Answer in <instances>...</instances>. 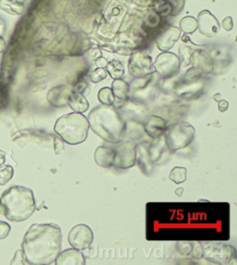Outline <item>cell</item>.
<instances>
[{"label":"cell","instance_id":"cell-29","mask_svg":"<svg viewBox=\"0 0 237 265\" xmlns=\"http://www.w3.org/2000/svg\"><path fill=\"white\" fill-rule=\"evenodd\" d=\"M193 49L185 46V45H181L179 47V60L181 66L183 67H188L190 65V60H191V57L193 55Z\"/></svg>","mask_w":237,"mask_h":265},{"label":"cell","instance_id":"cell-37","mask_svg":"<svg viewBox=\"0 0 237 265\" xmlns=\"http://www.w3.org/2000/svg\"><path fill=\"white\" fill-rule=\"evenodd\" d=\"M54 149H55V153L57 155L60 154L62 150L64 149V142L59 136V137L54 136Z\"/></svg>","mask_w":237,"mask_h":265},{"label":"cell","instance_id":"cell-26","mask_svg":"<svg viewBox=\"0 0 237 265\" xmlns=\"http://www.w3.org/2000/svg\"><path fill=\"white\" fill-rule=\"evenodd\" d=\"M180 30L181 32H184L185 35L194 34L197 30L196 19L192 16H187L182 19V21L180 22Z\"/></svg>","mask_w":237,"mask_h":265},{"label":"cell","instance_id":"cell-1","mask_svg":"<svg viewBox=\"0 0 237 265\" xmlns=\"http://www.w3.org/2000/svg\"><path fill=\"white\" fill-rule=\"evenodd\" d=\"M62 233L58 224H32L25 233L22 248L28 264H52L61 251Z\"/></svg>","mask_w":237,"mask_h":265},{"label":"cell","instance_id":"cell-23","mask_svg":"<svg viewBox=\"0 0 237 265\" xmlns=\"http://www.w3.org/2000/svg\"><path fill=\"white\" fill-rule=\"evenodd\" d=\"M113 95L115 98H118L120 101H126L128 99V94H129V84L125 82L123 79H117L114 80L111 85Z\"/></svg>","mask_w":237,"mask_h":265},{"label":"cell","instance_id":"cell-11","mask_svg":"<svg viewBox=\"0 0 237 265\" xmlns=\"http://www.w3.org/2000/svg\"><path fill=\"white\" fill-rule=\"evenodd\" d=\"M152 58L147 52L136 51L131 55L128 64L129 73L135 78L148 75L152 72Z\"/></svg>","mask_w":237,"mask_h":265},{"label":"cell","instance_id":"cell-45","mask_svg":"<svg viewBox=\"0 0 237 265\" xmlns=\"http://www.w3.org/2000/svg\"><path fill=\"white\" fill-rule=\"evenodd\" d=\"M19 2H21V3H24V4H25L28 0H18Z\"/></svg>","mask_w":237,"mask_h":265},{"label":"cell","instance_id":"cell-32","mask_svg":"<svg viewBox=\"0 0 237 265\" xmlns=\"http://www.w3.org/2000/svg\"><path fill=\"white\" fill-rule=\"evenodd\" d=\"M201 71H199V70L192 68L186 72V74L184 76V82H186V83H193V82L196 81L198 77L201 75Z\"/></svg>","mask_w":237,"mask_h":265},{"label":"cell","instance_id":"cell-43","mask_svg":"<svg viewBox=\"0 0 237 265\" xmlns=\"http://www.w3.org/2000/svg\"><path fill=\"white\" fill-rule=\"evenodd\" d=\"M184 191V189H183V188H178V189L175 190V194L177 195V196H179V197H181V196H183Z\"/></svg>","mask_w":237,"mask_h":265},{"label":"cell","instance_id":"cell-46","mask_svg":"<svg viewBox=\"0 0 237 265\" xmlns=\"http://www.w3.org/2000/svg\"><path fill=\"white\" fill-rule=\"evenodd\" d=\"M198 201L200 202V201H206V202H208V200H198Z\"/></svg>","mask_w":237,"mask_h":265},{"label":"cell","instance_id":"cell-44","mask_svg":"<svg viewBox=\"0 0 237 265\" xmlns=\"http://www.w3.org/2000/svg\"><path fill=\"white\" fill-rule=\"evenodd\" d=\"M212 98H213V100L216 101V102H219V100H221L222 96H221V94L218 93V94L214 95L213 96H212Z\"/></svg>","mask_w":237,"mask_h":265},{"label":"cell","instance_id":"cell-20","mask_svg":"<svg viewBox=\"0 0 237 265\" xmlns=\"http://www.w3.org/2000/svg\"><path fill=\"white\" fill-rule=\"evenodd\" d=\"M113 158H114V152L112 148L107 146H99L96 148L95 151V161L97 165L108 168L113 165Z\"/></svg>","mask_w":237,"mask_h":265},{"label":"cell","instance_id":"cell-15","mask_svg":"<svg viewBox=\"0 0 237 265\" xmlns=\"http://www.w3.org/2000/svg\"><path fill=\"white\" fill-rule=\"evenodd\" d=\"M55 263L57 265H84L85 257L81 250L71 247L60 251L55 259Z\"/></svg>","mask_w":237,"mask_h":265},{"label":"cell","instance_id":"cell-18","mask_svg":"<svg viewBox=\"0 0 237 265\" xmlns=\"http://www.w3.org/2000/svg\"><path fill=\"white\" fill-rule=\"evenodd\" d=\"M137 163L143 173L147 176H150L154 170L153 163L149 158L148 145L146 143H139L137 145Z\"/></svg>","mask_w":237,"mask_h":265},{"label":"cell","instance_id":"cell-3","mask_svg":"<svg viewBox=\"0 0 237 265\" xmlns=\"http://www.w3.org/2000/svg\"><path fill=\"white\" fill-rule=\"evenodd\" d=\"M36 210L34 191L24 186H12L0 197V213L12 222H23Z\"/></svg>","mask_w":237,"mask_h":265},{"label":"cell","instance_id":"cell-38","mask_svg":"<svg viewBox=\"0 0 237 265\" xmlns=\"http://www.w3.org/2000/svg\"><path fill=\"white\" fill-rule=\"evenodd\" d=\"M221 25H222L223 29L225 30V31H227V32H230V31L232 30V27H233V22H232V18L230 17V16L226 17V18L224 19L223 21H222V24H221Z\"/></svg>","mask_w":237,"mask_h":265},{"label":"cell","instance_id":"cell-35","mask_svg":"<svg viewBox=\"0 0 237 265\" xmlns=\"http://www.w3.org/2000/svg\"><path fill=\"white\" fill-rule=\"evenodd\" d=\"M88 83H86L84 80H82V81H79V82H76L75 84H73V89L72 91L76 92V93H79V94H84V92L88 89Z\"/></svg>","mask_w":237,"mask_h":265},{"label":"cell","instance_id":"cell-5","mask_svg":"<svg viewBox=\"0 0 237 265\" xmlns=\"http://www.w3.org/2000/svg\"><path fill=\"white\" fill-rule=\"evenodd\" d=\"M196 134L195 128L185 121H178L166 127L163 133L167 148L174 152L187 147L194 141Z\"/></svg>","mask_w":237,"mask_h":265},{"label":"cell","instance_id":"cell-42","mask_svg":"<svg viewBox=\"0 0 237 265\" xmlns=\"http://www.w3.org/2000/svg\"><path fill=\"white\" fill-rule=\"evenodd\" d=\"M6 161V153L4 151L0 150V165H3Z\"/></svg>","mask_w":237,"mask_h":265},{"label":"cell","instance_id":"cell-7","mask_svg":"<svg viewBox=\"0 0 237 265\" xmlns=\"http://www.w3.org/2000/svg\"><path fill=\"white\" fill-rule=\"evenodd\" d=\"M235 256V248L227 243L208 242L202 245V257L215 264H227Z\"/></svg>","mask_w":237,"mask_h":265},{"label":"cell","instance_id":"cell-4","mask_svg":"<svg viewBox=\"0 0 237 265\" xmlns=\"http://www.w3.org/2000/svg\"><path fill=\"white\" fill-rule=\"evenodd\" d=\"M88 130V120L82 113L72 112L61 116L54 126L55 133L70 145L83 143L87 139Z\"/></svg>","mask_w":237,"mask_h":265},{"label":"cell","instance_id":"cell-17","mask_svg":"<svg viewBox=\"0 0 237 265\" xmlns=\"http://www.w3.org/2000/svg\"><path fill=\"white\" fill-rule=\"evenodd\" d=\"M166 127V121L158 116H150L144 124L145 132L152 139L163 135Z\"/></svg>","mask_w":237,"mask_h":265},{"label":"cell","instance_id":"cell-9","mask_svg":"<svg viewBox=\"0 0 237 265\" xmlns=\"http://www.w3.org/2000/svg\"><path fill=\"white\" fill-rule=\"evenodd\" d=\"M153 68L162 79H172L179 74L181 63L177 55L167 51L157 57L153 63Z\"/></svg>","mask_w":237,"mask_h":265},{"label":"cell","instance_id":"cell-39","mask_svg":"<svg viewBox=\"0 0 237 265\" xmlns=\"http://www.w3.org/2000/svg\"><path fill=\"white\" fill-rule=\"evenodd\" d=\"M192 252H193V256L195 258H200L202 257V245L197 244V245H194L193 244V248H192Z\"/></svg>","mask_w":237,"mask_h":265},{"label":"cell","instance_id":"cell-31","mask_svg":"<svg viewBox=\"0 0 237 265\" xmlns=\"http://www.w3.org/2000/svg\"><path fill=\"white\" fill-rule=\"evenodd\" d=\"M107 71L105 68H96L89 72V79L94 83H98L107 78Z\"/></svg>","mask_w":237,"mask_h":265},{"label":"cell","instance_id":"cell-25","mask_svg":"<svg viewBox=\"0 0 237 265\" xmlns=\"http://www.w3.org/2000/svg\"><path fill=\"white\" fill-rule=\"evenodd\" d=\"M107 73L112 78L113 80L121 79L125 75V69L124 64L117 59H113L111 61H108L107 65L105 67Z\"/></svg>","mask_w":237,"mask_h":265},{"label":"cell","instance_id":"cell-21","mask_svg":"<svg viewBox=\"0 0 237 265\" xmlns=\"http://www.w3.org/2000/svg\"><path fill=\"white\" fill-rule=\"evenodd\" d=\"M68 106L74 112L83 113L89 109V102L83 94H79L71 90V95L68 101Z\"/></svg>","mask_w":237,"mask_h":265},{"label":"cell","instance_id":"cell-24","mask_svg":"<svg viewBox=\"0 0 237 265\" xmlns=\"http://www.w3.org/2000/svg\"><path fill=\"white\" fill-rule=\"evenodd\" d=\"M144 132H145V130H144V125L142 124L137 122L136 120H132V119L125 122L124 138L125 136H128L132 140H137L138 138L142 137Z\"/></svg>","mask_w":237,"mask_h":265},{"label":"cell","instance_id":"cell-8","mask_svg":"<svg viewBox=\"0 0 237 265\" xmlns=\"http://www.w3.org/2000/svg\"><path fill=\"white\" fill-rule=\"evenodd\" d=\"M113 148V165L121 169H129L137 164V144L133 141H122Z\"/></svg>","mask_w":237,"mask_h":265},{"label":"cell","instance_id":"cell-12","mask_svg":"<svg viewBox=\"0 0 237 265\" xmlns=\"http://www.w3.org/2000/svg\"><path fill=\"white\" fill-rule=\"evenodd\" d=\"M196 22L197 30L202 36L207 38L215 37L220 30V24L218 19L207 10L202 11L198 13Z\"/></svg>","mask_w":237,"mask_h":265},{"label":"cell","instance_id":"cell-16","mask_svg":"<svg viewBox=\"0 0 237 265\" xmlns=\"http://www.w3.org/2000/svg\"><path fill=\"white\" fill-rule=\"evenodd\" d=\"M190 64H192L193 68L199 70L202 73L205 74L211 73L213 71L214 64L212 59L208 54L202 50H196L193 52Z\"/></svg>","mask_w":237,"mask_h":265},{"label":"cell","instance_id":"cell-2","mask_svg":"<svg viewBox=\"0 0 237 265\" xmlns=\"http://www.w3.org/2000/svg\"><path fill=\"white\" fill-rule=\"evenodd\" d=\"M87 120L89 128L102 140L115 144L124 140L125 119L115 106H96L89 113Z\"/></svg>","mask_w":237,"mask_h":265},{"label":"cell","instance_id":"cell-40","mask_svg":"<svg viewBox=\"0 0 237 265\" xmlns=\"http://www.w3.org/2000/svg\"><path fill=\"white\" fill-rule=\"evenodd\" d=\"M218 107H219V112H225L226 110L228 109V107H229L228 101L223 100V99L219 100L218 102Z\"/></svg>","mask_w":237,"mask_h":265},{"label":"cell","instance_id":"cell-19","mask_svg":"<svg viewBox=\"0 0 237 265\" xmlns=\"http://www.w3.org/2000/svg\"><path fill=\"white\" fill-rule=\"evenodd\" d=\"M148 151L151 162L153 164L159 163L163 154L166 153L167 151H169L167 148L164 136L161 135L153 139V141L150 142V144L148 146Z\"/></svg>","mask_w":237,"mask_h":265},{"label":"cell","instance_id":"cell-27","mask_svg":"<svg viewBox=\"0 0 237 265\" xmlns=\"http://www.w3.org/2000/svg\"><path fill=\"white\" fill-rule=\"evenodd\" d=\"M97 98L101 105L104 106H113L115 104V96L113 95L112 90L109 87L100 89L97 94Z\"/></svg>","mask_w":237,"mask_h":265},{"label":"cell","instance_id":"cell-41","mask_svg":"<svg viewBox=\"0 0 237 265\" xmlns=\"http://www.w3.org/2000/svg\"><path fill=\"white\" fill-rule=\"evenodd\" d=\"M6 48V41L5 39L0 36V54L2 53Z\"/></svg>","mask_w":237,"mask_h":265},{"label":"cell","instance_id":"cell-36","mask_svg":"<svg viewBox=\"0 0 237 265\" xmlns=\"http://www.w3.org/2000/svg\"><path fill=\"white\" fill-rule=\"evenodd\" d=\"M11 225L4 221H0V239H4L11 232Z\"/></svg>","mask_w":237,"mask_h":265},{"label":"cell","instance_id":"cell-14","mask_svg":"<svg viewBox=\"0 0 237 265\" xmlns=\"http://www.w3.org/2000/svg\"><path fill=\"white\" fill-rule=\"evenodd\" d=\"M71 92V89L67 85H59L48 91L47 100L55 107H63L68 105Z\"/></svg>","mask_w":237,"mask_h":265},{"label":"cell","instance_id":"cell-33","mask_svg":"<svg viewBox=\"0 0 237 265\" xmlns=\"http://www.w3.org/2000/svg\"><path fill=\"white\" fill-rule=\"evenodd\" d=\"M178 251L182 255H189L192 252L193 244L190 242H179L176 245Z\"/></svg>","mask_w":237,"mask_h":265},{"label":"cell","instance_id":"cell-13","mask_svg":"<svg viewBox=\"0 0 237 265\" xmlns=\"http://www.w3.org/2000/svg\"><path fill=\"white\" fill-rule=\"evenodd\" d=\"M181 33L182 32L180 28H178L176 26L168 27L156 37L155 41L157 48L162 52H167L171 50L174 47L175 43L180 39Z\"/></svg>","mask_w":237,"mask_h":265},{"label":"cell","instance_id":"cell-30","mask_svg":"<svg viewBox=\"0 0 237 265\" xmlns=\"http://www.w3.org/2000/svg\"><path fill=\"white\" fill-rule=\"evenodd\" d=\"M14 175V169L12 165H0V185L4 186L12 180Z\"/></svg>","mask_w":237,"mask_h":265},{"label":"cell","instance_id":"cell-10","mask_svg":"<svg viewBox=\"0 0 237 265\" xmlns=\"http://www.w3.org/2000/svg\"><path fill=\"white\" fill-rule=\"evenodd\" d=\"M68 240L71 247L78 250H84L88 248L94 240L93 231L86 224H80L71 228Z\"/></svg>","mask_w":237,"mask_h":265},{"label":"cell","instance_id":"cell-34","mask_svg":"<svg viewBox=\"0 0 237 265\" xmlns=\"http://www.w3.org/2000/svg\"><path fill=\"white\" fill-rule=\"evenodd\" d=\"M11 264H28L27 259L25 258L23 250L18 249V250L16 251V253L14 255V258H13V259L11 261Z\"/></svg>","mask_w":237,"mask_h":265},{"label":"cell","instance_id":"cell-28","mask_svg":"<svg viewBox=\"0 0 237 265\" xmlns=\"http://www.w3.org/2000/svg\"><path fill=\"white\" fill-rule=\"evenodd\" d=\"M187 178V169L182 166H175L170 173V179L175 184H182Z\"/></svg>","mask_w":237,"mask_h":265},{"label":"cell","instance_id":"cell-22","mask_svg":"<svg viewBox=\"0 0 237 265\" xmlns=\"http://www.w3.org/2000/svg\"><path fill=\"white\" fill-rule=\"evenodd\" d=\"M25 4L19 2L18 0H0V10L12 16H18L23 14Z\"/></svg>","mask_w":237,"mask_h":265},{"label":"cell","instance_id":"cell-6","mask_svg":"<svg viewBox=\"0 0 237 265\" xmlns=\"http://www.w3.org/2000/svg\"><path fill=\"white\" fill-rule=\"evenodd\" d=\"M161 79L158 72H150L148 75L135 78L129 84L128 97L140 104L148 103L152 100Z\"/></svg>","mask_w":237,"mask_h":265}]
</instances>
